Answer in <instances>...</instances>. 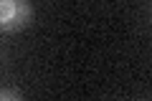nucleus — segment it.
<instances>
[{
    "label": "nucleus",
    "instance_id": "nucleus-2",
    "mask_svg": "<svg viewBox=\"0 0 152 101\" xmlns=\"http://www.w3.org/2000/svg\"><path fill=\"white\" fill-rule=\"evenodd\" d=\"M18 99H23L18 89H0V101H18Z\"/></svg>",
    "mask_w": 152,
    "mask_h": 101
},
{
    "label": "nucleus",
    "instance_id": "nucleus-1",
    "mask_svg": "<svg viewBox=\"0 0 152 101\" xmlns=\"http://www.w3.org/2000/svg\"><path fill=\"white\" fill-rule=\"evenodd\" d=\"M33 20L31 0H0V31L18 33Z\"/></svg>",
    "mask_w": 152,
    "mask_h": 101
}]
</instances>
